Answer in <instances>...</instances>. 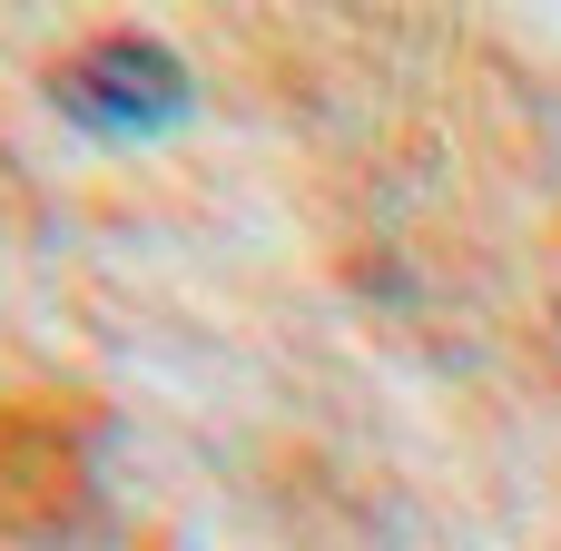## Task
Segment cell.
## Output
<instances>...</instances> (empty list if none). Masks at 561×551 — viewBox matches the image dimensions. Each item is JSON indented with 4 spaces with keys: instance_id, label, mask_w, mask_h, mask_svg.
Instances as JSON below:
<instances>
[{
    "instance_id": "obj_1",
    "label": "cell",
    "mask_w": 561,
    "mask_h": 551,
    "mask_svg": "<svg viewBox=\"0 0 561 551\" xmlns=\"http://www.w3.org/2000/svg\"><path fill=\"white\" fill-rule=\"evenodd\" d=\"M49 99H59V118L89 128V138H158V128H178V118L197 108V79H187V59H178L168 39L108 30V39H89V49L49 79Z\"/></svg>"
}]
</instances>
